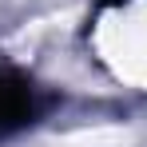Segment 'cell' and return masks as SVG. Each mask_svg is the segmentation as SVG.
<instances>
[{"label":"cell","mask_w":147,"mask_h":147,"mask_svg":"<svg viewBox=\"0 0 147 147\" xmlns=\"http://www.w3.org/2000/svg\"><path fill=\"white\" fill-rule=\"evenodd\" d=\"M32 119V88L20 76L0 72V135L16 131Z\"/></svg>","instance_id":"cell-1"},{"label":"cell","mask_w":147,"mask_h":147,"mask_svg":"<svg viewBox=\"0 0 147 147\" xmlns=\"http://www.w3.org/2000/svg\"><path fill=\"white\" fill-rule=\"evenodd\" d=\"M115 4H127V0H99V8H115Z\"/></svg>","instance_id":"cell-2"}]
</instances>
